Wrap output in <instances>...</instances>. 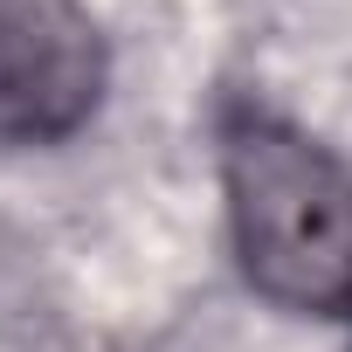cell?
Returning a JSON list of instances; mask_svg holds the SVG:
<instances>
[{"label": "cell", "mask_w": 352, "mask_h": 352, "mask_svg": "<svg viewBox=\"0 0 352 352\" xmlns=\"http://www.w3.org/2000/svg\"><path fill=\"white\" fill-rule=\"evenodd\" d=\"M242 276L283 311H352V173L304 131L242 111L221 131Z\"/></svg>", "instance_id": "cell-1"}, {"label": "cell", "mask_w": 352, "mask_h": 352, "mask_svg": "<svg viewBox=\"0 0 352 352\" xmlns=\"http://www.w3.org/2000/svg\"><path fill=\"white\" fill-rule=\"evenodd\" d=\"M104 97V35L83 0H0V145L69 138Z\"/></svg>", "instance_id": "cell-2"}]
</instances>
